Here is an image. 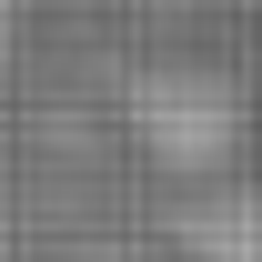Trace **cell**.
I'll use <instances>...</instances> for the list:
<instances>
[{"mask_svg":"<svg viewBox=\"0 0 262 262\" xmlns=\"http://www.w3.org/2000/svg\"><path fill=\"white\" fill-rule=\"evenodd\" d=\"M0 40H10V0H0Z\"/></svg>","mask_w":262,"mask_h":262,"instance_id":"obj_1","label":"cell"}]
</instances>
